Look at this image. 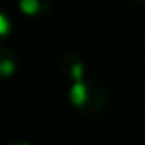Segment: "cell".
Instances as JSON below:
<instances>
[{"label":"cell","instance_id":"obj_2","mask_svg":"<svg viewBox=\"0 0 145 145\" xmlns=\"http://www.w3.org/2000/svg\"><path fill=\"white\" fill-rule=\"evenodd\" d=\"M59 70L63 74V77L68 81V85L72 83H79L83 79L88 77V66H86L85 59L75 52H66L59 61Z\"/></svg>","mask_w":145,"mask_h":145},{"label":"cell","instance_id":"obj_6","mask_svg":"<svg viewBox=\"0 0 145 145\" xmlns=\"http://www.w3.org/2000/svg\"><path fill=\"white\" fill-rule=\"evenodd\" d=\"M7 145H33V143L26 142V140H13V142H9Z\"/></svg>","mask_w":145,"mask_h":145},{"label":"cell","instance_id":"obj_7","mask_svg":"<svg viewBox=\"0 0 145 145\" xmlns=\"http://www.w3.org/2000/svg\"><path fill=\"white\" fill-rule=\"evenodd\" d=\"M136 2H140V4H145V0H136Z\"/></svg>","mask_w":145,"mask_h":145},{"label":"cell","instance_id":"obj_5","mask_svg":"<svg viewBox=\"0 0 145 145\" xmlns=\"http://www.w3.org/2000/svg\"><path fill=\"white\" fill-rule=\"evenodd\" d=\"M13 29H15V22L11 20L9 13H7L6 9H2V11H0V37L6 40L7 37L11 35Z\"/></svg>","mask_w":145,"mask_h":145},{"label":"cell","instance_id":"obj_3","mask_svg":"<svg viewBox=\"0 0 145 145\" xmlns=\"http://www.w3.org/2000/svg\"><path fill=\"white\" fill-rule=\"evenodd\" d=\"M53 0H17V7L28 18H42L52 9Z\"/></svg>","mask_w":145,"mask_h":145},{"label":"cell","instance_id":"obj_1","mask_svg":"<svg viewBox=\"0 0 145 145\" xmlns=\"http://www.w3.org/2000/svg\"><path fill=\"white\" fill-rule=\"evenodd\" d=\"M68 103L81 114L96 116L106 106V92L103 85L86 77L79 83L68 85Z\"/></svg>","mask_w":145,"mask_h":145},{"label":"cell","instance_id":"obj_4","mask_svg":"<svg viewBox=\"0 0 145 145\" xmlns=\"http://www.w3.org/2000/svg\"><path fill=\"white\" fill-rule=\"evenodd\" d=\"M0 72H2L4 79L13 77L17 72V53L6 44L0 50Z\"/></svg>","mask_w":145,"mask_h":145}]
</instances>
